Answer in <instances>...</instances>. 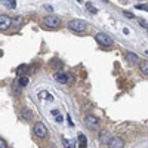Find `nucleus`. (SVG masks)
I'll use <instances>...</instances> for the list:
<instances>
[{
    "label": "nucleus",
    "mask_w": 148,
    "mask_h": 148,
    "mask_svg": "<svg viewBox=\"0 0 148 148\" xmlns=\"http://www.w3.org/2000/svg\"><path fill=\"white\" fill-rule=\"evenodd\" d=\"M68 27H70V30H73V31L82 33V31H84L86 28H88V22L83 21V19H73V21L68 22Z\"/></svg>",
    "instance_id": "nucleus-1"
},
{
    "label": "nucleus",
    "mask_w": 148,
    "mask_h": 148,
    "mask_svg": "<svg viewBox=\"0 0 148 148\" xmlns=\"http://www.w3.org/2000/svg\"><path fill=\"white\" fill-rule=\"evenodd\" d=\"M43 24L47 27V28H58L61 25V19L55 15H49L43 19Z\"/></svg>",
    "instance_id": "nucleus-2"
},
{
    "label": "nucleus",
    "mask_w": 148,
    "mask_h": 148,
    "mask_svg": "<svg viewBox=\"0 0 148 148\" xmlns=\"http://www.w3.org/2000/svg\"><path fill=\"white\" fill-rule=\"evenodd\" d=\"M33 132L36 133V136H39V138H46L47 136V129H46V126L43 125L42 121H37L36 125L33 126Z\"/></svg>",
    "instance_id": "nucleus-3"
},
{
    "label": "nucleus",
    "mask_w": 148,
    "mask_h": 148,
    "mask_svg": "<svg viewBox=\"0 0 148 148\" xmlns=\"http://www.w3.org/2000/svg\"><path fill=\"white\" fill-rule=\"evenodd\" d=\"M95 40L99 43L101 46H111V45H113V40L110 39V36H107L104 33H98L95 36Z\"/></svg>",
    "instance_id": "nucleus-4"
},
{
    "label": "nucleus",
    "mask_w": 148,
    "mask_h": 148,
    "mask_svg": "<svg viewBox=\"0 0 148 148\" xmlns=\"http://www.w3.org/2000/svg\"><path fill=\"white\" fill-rule=\"evenodd\" d=\"M84 121H86V125H88L90 129H98L99 127V119L98 117H95V116H92V114H88L84 117Z\"/></svg>",
    "instance_id": "nucleus-5"
},
{
    "label": "nucleus",
    "mask_w": 148,
    "mask_h": 148,
    "mask_svg": "<svg viewBox=\"0 0 148 148\" xmlns=\"http://www.w3.org/2000/svg\"><path fill=\"white\" fill-rule=\"evenodd\" d=\"M108 147L110 148H125V141L119 136H114L108 141Z\"/></svg>",
    "instance_id": "nucleus-6"
},
{
    "label": "nucleus",
    "mask_w": 148,
    "mask_h": 148,
    "mask_svg": "<svg viewBox=\"0 0 148 148\" xmlns=\"http://www.w3.org/2000/svg\"><path fill=\"white\" fill-rule=\"evenodd\" d=\"M12 25V19L8 15H0V30H8Z\"/></svg>",
    "instance_id": "nucleus-7"
},
{
    "label": "nucleus",
    "mask_w": 148,
    "mask_h": 148,
    "mask_svg": "<svg viewBox=\"0 0 148 148\" xmlns=\"http://www.w3.org/2000/svg\"><path fill=\"white\" fill-rule=\"evenodd\" d=\"M125 58H126V61H127L129 64H136V62H139L138 55L133 53V52H126V53H125Z\"/></svg>",
    "instance_id": "nucleus-8"
},
{
    "label": "nucleus",
    "mask_w": 148,
    "mask_h": 148,
    "mask_svg": "<svg viewBox=\"0 0 148 148\" xmlns=\"http://www.w3.org/2000/svg\"><path fill=\"white\" fill-rule=\"evenodd\" d=\"M55 80H56L58 83L65 84V83L68 82V77H67V74H64V73H56V74H55Z\"/></svg>",
    "instance_id": "nucleus-9"
},
{
    "label": "nucleus",
    "mask_w": 148,
    "mask_h": 148,
    "mask_svg": "<svg viewBox=\"0 0 148 148\" xmlns=\"http://www.w3.org/2000/svg\"><path fill=\"white\" fill-rule=\"evenodd\" d=\"M21 117H22L24 120H31V119H33L31 110H28V108H22V111H21Z\"/></svg>",
    "instance_id": "nucleus-10"
},
{
    "label": "nucleus",
    "mask_w": 148,
    "mask_h": 148,
    "mask_svg": "<svg viewBox=\"0 0 148 148\" xmlns=\"http://www.w3.org/2000/svg\"><path fill=\"white\" fill-rule=\"evenodd\" d=\"M88 147V139H86V136L83 133L79 135V148H86Z\"/></svg>",
    "instance_id": "nucleus-11"
},
{
    "label": "nucleus",
    "mask_w": 148,
    "mask_h": 148,
    "mask_svg": "<svg viewBox=\"0 0 148 148\" xmlns=\"http://www.w3.org/2000/svg\"><path fill=\"white\" fill-rule=\"evenodd\" d=\"M62 144L65 148H74L76 147V141L74 139H67V138H62Z\"/></svg>",
    "instance_id": "nucleus-12"
},
{
    "label": "nucleus",
    "mask_w": 148,
    "mask_h": 148,
    "mask_svg": "<svg viewBox=\"0 0 148 148\" xmlns=\"http://www.w3.org/2000/svg\"><path fill=\"white\" fill-rule=\"evenodd\" d=\"M139 70H141L142 74L148 76V61H142V62H139Z\"/></svg>",
    "instance_id": "nucleus-13"
},
{
    "label": "nucleus",
    "mask_w": 148,
    "mask_h": 148,
    "mask_svg": "<svg viewBox=\"0 0 148 148\" xmlns=\"http://www.w3.org/2000/svg\"><path fill=\"white\" fill-rule=\"evenodd\" d=\"M3 2H5L6 6L10 8V9H15V8H16V2H15V0H3Z\"/></svg>",
    "instance_id": "nucleus-14"
},
{
    "label": "nucleus",
    "mask_w": 148,
    "mask_h": 148,
    "mask_svg": "<svg viewBox=\"0 0 148 148\" xmlns=\"http://www.w3.org/2000/svg\"><path fill=\"white\" fill-rule=\"evenodd\" d=\"M86 9H88L89 12H92V14H96V12H98V9H96V8H95L92 3H89V2L86 3Z\"/></svg>",
    "instance_id": "nucleus-15"
},
{
    "label": "nucleus",
    "mask_w": 148,
    "mask_h": 148,
    "mask_svg": "<svg viewBox=\"0 0 148 148\" xmlns=\"http://www.w3.org/2000/svg\"><path fill=\"white\" fill-rule=\"evenodd\" d=\"M18 84L21 86V88L27 86V84H28V77H21V79H19V82H18Z\"/></svg>",
    "instance_id": "nucleus-16"
},
{
    "label": "nucleus",
    "mask_w": 148,
    "mask_h": 148,
    "mask_svg": "<svg viewBox=\"0 0 148 148\" xmlns=\"http://www.w3.org/2000/svg\"><path fill=\"white\" fill-rule=\"evenodd\" d=\"M27 70V65H19L18 70H16V74H19V76H22V73Z\"/></svg>",
    "instance_id": "nucleus-17"
},
{
    "label": "nucleus",
    "mask_w": 148,
    "mask_h": 148,
    "mask_svg": "<svg viewBox=\"0 0 148 148\" xmlns=\"http://www.w3.org/2000/svg\"><path fill=\"white\" fill-rule=\"evenodd\" d=\"M136 9L138 10H147L148 12V5H136Z\"/></svg>",
    "instance_id": "nucleus-18"
},
{
    "label": "nucleus",
    "mask_w": 148,
    "mask_h": 148,
    "mask_svg": "<svg viewBox=\"0 0 148 148\" xmlns=\"http://www.w3.org/2000/svg\"><path fill=\"white\" fill-rule=\"evenodd\" d=\"M14 92H15L16 95L21 93V86H19V84H15V86H14Z\"/></svg>",
    "instance_id": "nucleus-19"
},
{
    "label": "nucleus",
    "mask_w": 148,
    "mask_h": 148,
    "mask_svg": "<svg viewBox=\"0 0 148 148\" xmlns=\"http://www.w3.org/2000/svg\"><path fill=\"white\" fill-rule=\"evenodd\" d=\"M123 15H125L126 18H129V19H132V18L135 16L133 14H130V12H127V10H125V12H123Z\"/></svg>",
    "instance_id": "nucleus-20"
},
{
    "label": "nucleus",
    "mask_w": 148,
    "mask_h": 148,
    "mask_svg": "<svg viewBox=\"0 0 148 148\" xmlns=\"http://www.w3.org/2000/svg\"><path fill=\"white\" fill-rule=\"evenodd\" d=\"M21 22H22V19H21V18H18V19H14V21H12V25H19Z\"/></svg>",
    "instance_id": "nucleus-21"
},
{
    "label": "nucleus",
    "mask_w": 148,
    "mask_h": 148,
    "mask_svg": "<svg viewBox=\"0 0 148 148\" xmlns=\"http://www.w3.org/2000/svg\"><path fill=\"white\" fill-rule=\"evenodd\" d=\"M107 135H108V132H105V130L101 133V139H102V141H105V139H107Z\"/></svg>",
    "instance_id": "nucleus-22"
},
{
    "label": "nucleus",
    "mask_w": 148,
    "mask_h": 148,
    "mask_svg": "<svg viewBox=\"0 0 148 148\" xmlns=\"http://www.w3.org/2000/svg\"><path fill=\"white\" fill-rule=\"evenodd\" d=\"M0 148H6V142L2 138H0Z\"/></svg>",
    "instance_id": "nucleus-23"
},
{
    "label": "nucleus",
    "mask_w": 148,
    "mask_h": 148,
    "mask_svg": "<svg viewBox=\"0 0 148 148\" xmlns=\"http://www.w3.org/2000/svg\"><path fill=\"white\" fill-rule=\"evenodd\" d=\"M55 120H56L58 123H62V116H59V114H58V116L55 117Z\"/></svg>",
    "instance_id": "nucleus-24"
},
{
    "label": "nucleus",
    "mask_w": 148,
    "mask_h": 148,
    "mask_svg": "<svg viewBox=\"0 0 148 148\" xmlns=\"http://www.w3.org/2000/svg\"><path fill=\"white\" fill-rule=\"evenodd\" d=\"M139 24H141V25H142V27H144V28H145V27H147V22H145V21H144V19H141V21H139Z\"/></svg>",
    "instance_id": "nucleus-25"
},
{
    "label": "nucleus",
    "mask_w": 148,
    "mask_h": 148,
    "mask_svg": "<svg viewBox=\"0 0 148 148\" xmlns=\"http://www.w3.org/2000/svg\"><path fill=\"white\" fill-rule=\"evenodd\" d=\"M52 114H53V116L56 117V116L59 114V111H58V110H52Z\"/></svg>",
    "instance_id": "nucleus-26"
},
{
    "label": "nucleus",
    "mask_w": 148,
    "mask_h": 148,
    "mask_svg": "<svg viewBox=\"0 0 148 148\" xmlns=\"http://www.w3.org/2000/svg\"><path fill=\"white\" fill-rule=\"evenodd\" d=\"M102 2H104V3H108V0H102Z\"/></svg>",
    "instance_id": "nucleus-27"
},
{
    "label": "nucleus",
    "mask_w": 148,
    "mask_h": 148,
    "mask_svg": "<svg viewBox=\"0 0 148 148\" xmlns=\"http://www.w3.org/2000/svg\"><path fill=\"white\" fill-rule=\"evenodd\" d=\"M77 2H83V0H77Z\"/></svg>",
    "instance_id": "nucleus-28"
}]
</instances>
